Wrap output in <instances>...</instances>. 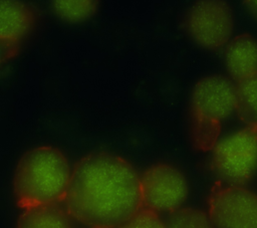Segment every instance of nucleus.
Here are the masks:
<instances>
[{
  "mask_svg": "<svg viewBox=\"0 0 257 228\" xmlns=\"http://www.w3.org/2000/svg\"><path fill=\"white\" fill-rule=\"evenodd\" d=\"M72 220L59 203L42 205L24 209L16 228H73Z\"/></svg>",
  "mask_w": 257,
  "mask_h": 228,
  "instance_id": "nucleus-10",
  "label": "nucleus"
},
{
  "mask_svg": "<svg viewBox=\"0 0 257 228\" xmlns=\"http://www.w3.org/2000/svg\"><path fill=\"white\" fill-rule=\"evenodd\" d=\"M35 24L32 7L23 0H0V43L15 49Z\"/></svg>",
  "mask_w": 257,
  "mask_h": 228,
  "instance_id": "nucleus-8",
  "label": "nucleus"
},
{
  "mask_svg": "<svg viewBox=\"0 0 257 228\" xmlns=\"http://www.w3.org/2000/svg\"><path fill=\"white\" fill-rule=\"evenodd\" d=\"M13 52H14L13 48H10V47L5 46L0 43V65L2 63H4L8 58H10V56L13 54Z\"/></svg>",
  "mask_w": 257,
  "mask_h": 228,
  "instance_id": "nucleus-16",
  "label": "nucleus"
},
{
  "mask_svg": "<svg viewBox=\"0 0 257 228\" xmlns=\"http://www.w3.org/2000/svg\"><path fill=\"white\" fill-rule=\"evenodd\" d=\"M164 224L165 228H215L208 212L189 207L170 212Z\"/></svg>",
  "mask_w": 257,
  "mask_h": 228,
  "instance_id": "nucleus-13",
  "label": "nucleus"
},
{
  "mask_svg": "<svg viewBox=\"0 0 257 228\" xmlns=\"http://www.w3.org/2000/svg\"><path fill=\"white\" fill-rule=\"evenodd\" d=\"M143 207L160 212H172L182 207L188 196L184 174L170 164L149 167L140 176Z\"/></svg>",
  "mask_w": 257,
  "mask_h": 228,
  "instance_id": "nucleus-7",
  "label": "nucleus"
},
{
  "mask_svg": "<svg viewBox=\"0 0 257 228\" xmlns=\"http://www.w3.org/2000/svg\"><path fill=\"white\" fill-rule=\"evenodd\" d=\"M236 109L245 124L257 123V75L237 81Z\"/></svg>",
  "mask_w": 257,
  "mask_h": 228,
  "instance_id": "nucleus-11",
  "label": "nucleus"
},
{
  "mask_svg": "<svg viewBox=\"0 0 257 228\" xmlns=\"http://www.w3.org/2000/svg\"><path fill=\"white\" fill-rule=\"evenodd\" d=\"M54 13L64 22L82 23L96 12L97 0H50Z\"/></svg>",
  "mask_w": 257,
  "mask_h": 228,
  "instance_id": "nucleus-12",
  "label": "nucleus"
},
{
  "mask_svg": "<svg viewBox=\"0 0 257 228\" xmlns=\"http://www.w3.org/2000/svg\"><path fill=\"white\" fill-rule=\"evenodd\" d=\"M207 212L215 228H257V193L240 184L216 182Z\"/></svg>",
  "mask_w": 257,
  "mask_h": 228,
  "instance_id": "nucleus-6",
  "label": "nucleus"
},
{
  "mask_svg": "<svg viewBox=\"0 0 257 228\" xmlns=\"http://www.w3.org/2000/svg\"><path fill=\"white\" fill-rule=\"evenodd\" d=\"M236 109V89L220 75L201 78L190 101L191 139L196 150L211 152L222 131L223 122Z\"/></svg>",
  "mask_w": 257,
  "mask_h": 228,
  "instance_id": "nucleus-3",
  "label": "nucleus"
},
{
  "mask_svg": "<svg viewBox=\"0 0 257 228\" xmlns=\"http://www.w3.org/2000/svg\"><path fill=\"white\" fill-rule=\"evenodd\" d=\"M212 152V168L223 182L243 185L257 171V123L218 141Z\"/></svg>",
  "mask_w": 257,
  "mask_h": 228,
  "instance_id": "nucleus-4",
  "label": "nucleus"
},
{
  "mask_svg": "<svg viewBox=\"0 0 257 228\" xmlns=\"http://www.w3.org/2000/svg\"><path fill=\"white\" fill-rule=\"evenodd\" d=\"M225 47V65L236 81L257 75V37L242 33L232 37Z\"/></svg>",
  "mask_w": 257,
  "mask_h": 228,
  "instance_id": "nucleus-9",
  "label": "nucleus"
},
{
  "mask_svg": "<svg viewBox=\"0 0 257 228\" xmlns=\"http://www.w3.org/2000/svg\"><path fill=\"white\" fill-rule=\"evenodd\" d=\"M246 11L257 19V0H241Z\"/></svg>",
  "mask_w": 257,
  "mask_h": 228,
  "instance_id": "nucleus-15",
  "label": "nucleus"
},
{
  "mask_svg": "<svg viewBox=\"0 0 257 228\" xmlns=\"http://www.w3.org/2000/svg\"><path fill=\"white\" fill-rule=\"evenodd\" d=\"M62 203L83 227L112 228L143 207L140 175L117 155H87L72 168Z\"/></svg>",
  "mask_w": 257,
  "mask_h": 228,
  "instance_id": "nucleus-1",
  "label": "nucleus"
},
{
  "mask_svg": "<svg viewBox=\"0 0 257 228\" xmlns=\"http://www.w3.org/2000/svg\"><path fill=\"white\" fill-rule=\"evenodd\" d=\"M112 228H165L158 212L142 207L130 218Z\"/></svg>",
  "mask_w": 257,
  "mask_h": 228,
  "instance_id": "nucleus-14",
  "label": "nucleus"
},
{
  "mask_svg": "<svg viewBox=\"0 0 257 228\" xmlns=\"http://www.w3.org/2000/svg\"><path fill=\"white\" fill-rule=\"evenodd\" d=\"M185 25L196 44L217 50L232 39L234 15L226 0H197L187 12Z\"/></svg>",
  "mask_w": 257,
  "mask_h": 228,
  "instance_id": "nucleus-5",
  "label": "nucleus"
},
{
  "mask_svg": "<svg viewBox=\"0 0 257 228\" xmlns=\"http://www.w3.org/2000/svg\"><path fill=\"white\" fill-rule=\"evenodd\" d=\"M71 170L65 155L52 146L27 151L19 160L13 177V191L22 209L61 203Z\"/></svg>",
  "mask_w": 257,
  "mask_h": 228,
  "instance_id": "nucleus-2",
  "label": "nucleus"
}]
</instances>
